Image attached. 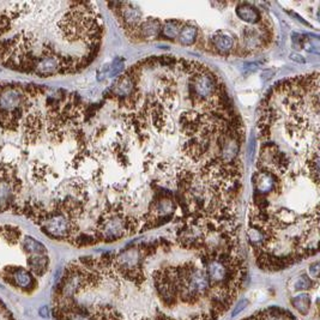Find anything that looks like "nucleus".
I'll return each instance as SVG.
<instances>
[{
	"mask_svg": "<svg viewBox=\"0 0 320 320\" xmlns=\"http://www.w3.org/2000/svg\"><path fill=\"white\" fill-rule=\"evenodd\" d=\"M247 278L240 247H202L165 238L118 253L86 256L62 271L55 320H221Z\"/></svg>",
	"mask_w": 320,
	"mask_h": 320,
	"instance_id": "nucleus-1",
	"label": "nucleus"
},
{
	"mask_svg": "<svg viewBox=\"0 0 320 320\" xmlns=\"http://www.w3.org/2000/svg\"><path fill=\"white\" fill-rule=\"evenodd\" d=\"M290 58H292L293 60H295L297 62H305V59H303V56L299 55V54H292V55H290Z\"/></svg>",
	"mask_w": 320,
	"mask_h": 320,
	"instance_id": "nucleus-19",
	"label": "nucleus"
},
{
	"mask_svg": "<svg viewBox=\"0 0 320 320\" xmlns=\"http://www.w3.org/2000/svg\"><path fill=\"white\" fill-rule=\"evenodd\" d=\"M257 170L273 183L252 199L246 237L260 270L277 272L318 253L319 72L281 80L260 105Z\"/></svg>",
	"mask_w": 320,
	"mask_h": 320,
	"instance_id": "nucleus-2",
	"label": "nucleus"
},
{
	"mask_svg": "<svg viewBox=\"0 0 320 320\" xmlns=\"http://www.w3.org/2000/svg\"><path fill=\"white\" fill-rule=\"evenodd\" d=\"M290 302H292L293 308L299 312L301 316H308L310 314L312 307V297L310 294L301 293L297 296L293 297Z\"/></svg>",
	"mask_w": 320,
	"mask_h": 320,
	"instance_id": "nucleus-13",
	"label": "nucleus"
},
{
	"mask_svg": "<svg viewBox=\"0 0 320 320\" xmlns=\"http://www.w3.org/2000/svg\"><path fill=\"white\" fill-rule=\"evenodd\" d=\"M186 22L176 21V20H169L164 22V24L162 26V29H161V36L168 40L178 39L179 34H180L181 29H183L184 24Z\"/></svg>",
	"mask_w": 320,
	"mask_h": 320,
	"instance_id": "nucleus-12",
	"label": "nucleus"
},
{
	"mask_svg": "<svg viewBox=\"0 0 320 320\" xmlns=\"http://www.w3.org/2000/svg\"><path fill=\"white\" fill-rule=\"evenodd\" d=\"M198 40V28L191 23L184 24L180 34L178 36V41L183 46H193Z\"/></svg>",
	"mask_w": 320,
	"mask_h": 320,
	"instance_id": "nucleus-11",
	"label": "nucleus"
},
{
	"mask_svg": "<svg viewBox=\"0 0 320 320\" xmlns=\"http://www.w3.org/2000/svg\"><path fill=\"white\" fill-rule=\"evenodd\" d=\"M247 303H248V302H247V300H243V301H241V302H240V305H239L238 307L235 308V311H233V317L238 316V314L240 313V312L242 311L243 308L246 307V305H247Z\"/></svg>",
	"mask_w": 320,
	"mask_h": 320,
	"instance_id": "nucleus-18",
	"label": "nucleus"
},
{
	"mask_svg": "<svg viewBox=\"0 0 320 320\" xmlns=\"http://www.w3.org/2000/svg\"><path fill=\"white\" fill-rule=\"evenodd\" d=\"M213 51L219 55H230L234 54L235 41L233 36L223 30H217L210 39Z\"/></svg>",
	"mask_w": 320,
	"mask_h": 320,
	"instance_id": "nucleus-8",
	"label": "nucleus"
},
{
	"mask_svg": "<svg viewBox=\"0 0 320 320\" xmlns=\"http://www.w3.org/2000/svg\"><path fill=\"white\" fill-rule=\"evenodd\" d=\"M124 69V59H116L105 73V77H115Z\"/></svg>",
	"mask_w": 320,
	"mask_h": 320,
	"instance_id": "nucleus-15",
	"label": "nucleus"
},
{
	"mask_svg": "<svg viewBox=\"0 0 320 320\" xmlns=\"http://www.w3.org/2000/svg\"><path fill=\"white\" fill-rule=\"evenodd\" d=\"M312 288V279L307 275H302L294 284L295 292H305Z\"/></svg>",
	"mask_w": 320,
	"mask_h": 320,
	"instance_id": "nucleus-14",
	"label": "nucleus"
},
{
	"mask_svg": "<svg viewBox=\"0 0 320 320\" xmlns=\"http://www.w3.org/2000/svg\"><path fill=\"white\" fill-rule=\"evenodd\" d=\"M108 6L113 7L119 24L126 31L127 36L138 40V28L143 22L142 11L132 2H110Z\"/></svg>",
	"mask_w": 320,
	"mask_h": 320,
	"instance_id": "nucleus-5",
	"label": "nucleus"
},
{
	"mask_svg": "<svg viewBox=\"0 0 320 320\" xmlns=\"http://www.w3.org/2000/svg\"><path fill=\"white\" fill-rule=\"evenodd\" d=\"M0 320H16L12 312L9 310V307L1 299H0Z\"/></svg>",
	"mask_w": 320,
	"mask_h": 320,
	"instance_id": "nucleus-16",
	"label": "nucleus"
},
{
	"mask_svg": "<svg viewBox=\"0 0 320 320\" xmlns=\"http://www.w3.org/2000/svg\"><path fill=\"white\" fill-rule=\"evenodd\" d=\"M241 320H299L296 316L292 313V312L287 311L286 308L281 307H267L264 310H259L254 312L251 316L246 317V318Z\"/></svg>",
	"mask_w": 320,
	"mask_h": 320,
	"instance_id": "nucleus-6",
	"label": "nucleus"
},
{
	"mask_svg": "<svg viewBox=\"0 0 320 320\" xmlns=\"http://www.w3.org/2000/svg\"><path fill=\"white\" fill-rule=\"evenodd\" d=\"M105 35L89 1H0V66L40 78L82 72Z\"/></svg>",
	"mask_w": 320,
	"mask_h": 320,
	"instance_id": "nucleus-3",
	"label": "nucleus"
},
{
	"mask_svg": "<svg viewBox=\"0 0 320 320\" xmlns=\"http://www.w3.org/2000/svg\"><path fill=\"white\" fill-rule=\"evenodd\" d=\"M162 23L157 18L143 21L138 28V41H155L161 36Z\"/></svg>",
	"mask_w": 320,
	"mask_h": 320,
	"instance_id": "nucleus-10",
	"label": "nucleus"
},
{
	"mask_svg": "<svg viewBox=\"0 0 320 320\" xmlns=\"http://www.w3.org/2000/svg\"><path fill=\"white\" fill-rule=\"evenodd\" d=\"M235 13L243 23L248 26H258L263 22V13L256 5L251 2H239L235 7Z\"/></svg>",
	"mask_w": 320,
	"mask_h": 320,
	"instance_id": "nucleus-7",
	"label": "nucleus"
},
{
	"mask_svg": "<svg viewBox=\"0 0 320 320\" xmlns=\"http://www.w3.org/2000/svg\"><path fill=\"white\" fill-rule=\"evenodd\" d=\"M48 249L23 229L0 224V282L15 292L31 295L50 271Z\"/></svg>",
	"mask_w": 320,
	"mask_h": 320,
	"instance_id": "nucleus-4",
	"label": "nucleus"
},
{
	"mask_svg": "<svg viewBox=\"0 0 320 320\" xmlns=\"http://www.w3.org/2000/svg\"><path fill=\"white\" fill-rule=\"evenodd\" d=\"M319 262H314L313 264H311L310 267V273L311 277L313 278H318L319 277Z\"/></svg>",
	"mask_w": 320,
	"mask_h": 320,
	"instance_id": "nucleus-17",
	"label": "nucleus"
},
{
	"mask_svg": "<svg viewBox=\"0 0 320 320\" xmlns=\"http://www.w3.org/2000/svg\"><path fill=\"white\" fill-rule=\"evenodd\" d=\"M133 90V78H132V76L130 75L129 71H126L113 83V85L110 86V89L107 93L112 95L113 97H116V99H126V97L131 96Z\"/></svg>",
	"mask_w": 320,
	"mask_h": 320,
	"instance_id": "nucleus-9",
	"label": "nucleus"
}]
</instances>
